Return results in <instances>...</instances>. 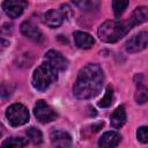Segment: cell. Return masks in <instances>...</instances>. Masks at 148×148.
I'll list each match as a JSON object with an SVG mask.
<instances>
[{
	"label": "cell",
	"mask_w": 148,
	"mask_h": 148,
	"mask_svg": "<svg viewBox=\"0 0 148 148\" xmlns=\"http://www.w3.org/2000/svg\"><path fill=\"white\" fill-rule=\"evenodd\" d=\"M103 71L96 64H88L80 69L73 86V92L79 99H89L96 96L103 86Z\"/></svg>",
	"instance_id": "1"
},
{
	"label": "cell",
	"mask_w": 148,
	"mask_h": 148,
	"mask_svg": "<svg viewBox=\"0 0 148 148\" xmlns=\"http://www.w3.org/2000/svg\"><path fill=\"white\" fill-rule=\"evenodd\" d=\"M147 88L142 84V83H140L139 86H138V88H136V92H135V101H136V103L138 104H143V103H146L147 102Z\"/></svg>",
	"instance_id": "21"
},
{
	"label": "cell",
	"mask_w": 148,
	"mask_h": 148,
	"mask_svg": "<svg viewBox=\"0 0 148 148\" xmlns=\"http://www.w3.org/2000/svg\"><path fill=\"white\" fill-rule=\"evenodd\" d=\"M133 25L130 20L119 21V20H109L102 23L98 28V37L105 43H114L121 39Z\"/></svg>",
	"instance_id": "2"
},
{
	"label": "cell",
	"mask_w": 148,
	"mask_h": 148,
	"mask_svg": "<svg viewBox=\"0 0 148 148\" xmlns=\"http://www.w3.org/2000/svg\"><path fill=\"white\" fill-rule=\"evenodd\" d=\"M8 45H9V42L0 37V52H1L2 50H5V49H6Z\"/></svg>",
	"instance_id": "23"
},
{
	"label": "cell",
	"mask_w": 148,
	"mask_h": 148,
	"mask_svg": "<svg viewBox=\"0 0 148 148\" xmlns=\"http://www.w3.org/2000/svg\"><path fill=\"white\" fill-rule=\"evenodd\" d=\"M121 140V136L119 133L114 132V131H110V132H105L99 141H98V146L101 147H105V148H112V147H117L119 145Z\"/></svg>",
	"instance_id": "12"
},
{
	"label": "cell",
	"mask_w": 148,
	"mask_h": 148,
	"mask_svg": "<svg viewBox=\"0 0 148 148\" xmlns=\"http://www.w3.org/2000/svg\"><path fill=\"white\" fill-rule=\"evenodd\" d=\"M136 136H138L139 141H141L142 143H147L148 142V128H147V126L139 127L136 131Z\"/></svg>",
	"instance_id": "22"
},
{
	"label": "cell",
	"mask_w": 148,
	"mask_h": 148,
	"mask_svg": "<svg viewBox=\"0 0 148 148\" xmlns=\"http://www.w3.org/2000/svg\"><path fill=\"white\" fill-rule=\"evenodd\" d=\"M34 113H35V117L37 118V120H39L40 123L43 124H46V123H50L52 120L56 119L57 117V113L56 111L49 105L46 104L44 101H38L36 104H35V108H34Z\"/></svg>",
	"instance_id": "5"
},
{
	"label": "cell",
	"mask_w": 148,
	"mask_h": 148,
	"mask_svg": "<svg viewBox=\"0 0 148 148\" xmlns=\"http://www.w3.org/2000/svg\"><path fill=\"white\" fill-rule=\"evenodd\" d=\"M146 21H147V7L146 6L136 7L131 15V18H130L131 24L134 27V25L141 24Z\"/></svg>",
	"instance_id": "15"
},
{
	"label": "cell",
	"mask_w": 148,
	"mask_h": 148,
	"mask_svg": "<svg viewBox=\"0 0 148 148\" xmlns=\"http://www.w3.org/2000/svg\"><path fill=\"white\" fill-rule=\"evenodd\" d=\"M51 143L56 147H71L72 146V138L71 135L60 130H53L50 134Z\"/></svg>",
	"instance_id": "10"
},
{
	"label": "cell",
	"mask_w": 148,
	"mask_h": 148,
	"mask_svg": "<svg viewBox=\"0 0 148 148\" xmlns=\"http://www.w3.org/2000/svg\"><path fill=\"white\" fill-rule=\"evenodd\" d=\"M73 36H74L76 46L80 49H90L95 43L94 37L84 31H75Z\"/></svg>",
	"instance_id": "13"
},
{
	"label": "cell",
	"mask_w": 148,
	"mask_h": 148,
	"mask_svg": "<svg viewBox=\"0 0 148 148\" xmlns=\"http://www.w3.org/2000/svg\"><path fill=\"white\" fill-rule=\"evenodd\" d=\"M126 121V112L123 105L118 106L110 117V124L113 128H120Z\"/></svg>",
	"instance_id": "14"
},
{
	"label": "cell",
	"mask_w": 148,
	"mask_h": 148,
	"mask_svg": "<svg viewBox=\"0 0 148 148\" xmlns=\"http://www.w3.org/2000/svg\"><path fill=\"white\" fill-rule=\"evenodd\" d=\"M6 118L8 119L9 124L12 126H21L28 123L29 120V111L28 109L18 103L12 104L10 106L7 108L6 111Z\"/></svg>",
	"instance_id": "4"
},
{
	"label": "cell",
	"mask_w": 148,
	"mask_h": 148,
	"mask_svg": "<svg viewBox=\"0 0 148 148\" xmlns=\"http://www.w3.org/2000/svg\"><path fill=\"white\" fill-rule=\"evenodd\" d=\"M147 40H148V34H147V31L146 30L140 31L139 34L134 35L133 37H131L126 42V44H125L126 51L127 52H131V53L140 52V51H142V50L146 49Z\"/></svg>",
	"instance_id": "7"
},
{
	"label": "cell",
	"mask_w": 148,
	"mask_h": 148,
	"mask_svg": "<svg viewBox=\"0 0 148 148\" xmlns=\"http://www.w3.org/2000/svg\"><path fill=\"white\" fill-rule=\"evenodd\" d=\"M64 18V14L61 13V10L58 9H50L43 15L44 23L50 28H58L59 25H61Z\"/></svg>",
	"instance_id": "11"
},
{
	"label": "cell",
	"mask_w": 148,
	"mask_h": 148,
	"mask_svg": "<svg viewBox=\"0 0 148 148\" xmlns=\"http://www.w3.org/2000/svg\"><path fill=\"white\" fill-rule=\"evenodd\" d=\"M27 6L28 2L25 0H3L2 2V9L5 14L10 18L18 17Z\"/></svg>",
	"instance_id": "6"
},
{
	"label": "cell",
	"mask_w": 148,
	"mask_h": 148,
	"mask_svg": "<svg viewBox=\"0 0 148 148\" xmlns=\"http://www.w3.org/2000/svg\"><path fill=\"white\" fill-rule=\"evenodd\" d=\"M21 32L35 43H42L43 39H44V36H43L42 31L31 21H24L21 24Z\"/></svg>",
	"instance_id": "9"
},
{
	"label": "cell",
	"mask_w": 148,
	"mask_h": 148,
	"mask_svg": "<svg viewBox=\"0 0 148 148\" xmlns=\"http://www.w3.org/2000/svg\"><path fill=\"white\" fill-rule=\"evenodd\" d=\"M2 133H3V127H2V125L0 124V136L2 135Z\"/></svg>",
	"instance_id": "24"
},
{
	"label": "cell",
	"mask_w": 148,
	"mask_h": 148,
	"mask_svg": "<svg viewBox=\"0 0 148 148\" xmlns=\"http://www.w3.org/2000/svg\"><path fill=\"white\" fill-rule=\"evenodd\" d=\"M45 60L49 65H51L53 68H56L57 71H65L68 66V61L67 59L58 51L56 50H50L46 52L45 54Z\"/></svg>",
	"instance_id": "8"
},
{
	"label": "cell",
	"mask_w": 148,
	"mask_h": 148,
	"mask_svg": "<svg viewBox=\"0 0 148 148\" xmlns=\"http://www.w3.org/2000/svg\"><path fill=\"white\" fill-rule=\"evenodd\" d=\"M28 145V141L23 138H8L2 142V147H24Z\"/></svg>",
	"instance_id": "17"
},
{
	"label": "cell",
	"mask_w": 148,
	"mask_h": 148,
	"mask_svg": "<svg viewBox=\"0 0 148 148\" xmlns=\"http://www.w3.org/2000/svg\"><path fill=\"white\" fill-rule=\"evenodd\" d=\"M82 10H94L99 7V0H72Z\"/></svg>",
	"instance_id": "16"
},
{
	"label": "cell",
	"mask_w": 148,
	"mask_h": 148,
	"mask_svg": "<svg viewBox=\"0 0 148 148\" xmlns=\"http://www.w3.org/2000/svg\"><path fill=\"white\" fill-rule=\"evenodd\" d=\"M27 135L28 138L30 139V141L35 145H39L43 140V135H42V132L36 128V127H30L27 130Z\"/></svg>",
	"instance_id": "19"
},
{
	"label": "cell",
	"mask_w": 148,
	"mask_h": 148,
	"mask_svg": "<svg viewBox=\"0 0 148 148\" xmlns=\"http://www.w3.org/2000/svg\"><path fill=\"white\" fill-rule=\"evenodd\" d=\"M112 101H113V90L111 87H108L104 97L98 102V106L99 108H109L112 104Z\"/></svg>",
	"instance_id": "20"
},
{
	"label": "cell",
	"mask_w": 148,
	"mask_h": 148,
	"mask_svg": "<svg viewBox=\"0 0 148 148\" xmlns=\"http://www.w3.org/2000/svg\"><path fill=\"white\" fill-rule=\"evenodd\" d=\"M128 6V0H112V9L117 17H119Z\"/></svg>",
	"instance_id": "18"
},
{
	"label": "cell",
	"mask_w": 148,
	"mask_h": 148,
	"mask_svg": "<svg viewBox=\"0 0 148 148\" xmlns=\"http://www.w3.org/2000/svg\"><path fill=\"white\" fill-rule=\"evenodd\" d=\"M58 71L47 62L39 65L32 75V86L38 91H45L58 77Z\"/></svg>",
	"instance_id": "3"
}]
</instances>
